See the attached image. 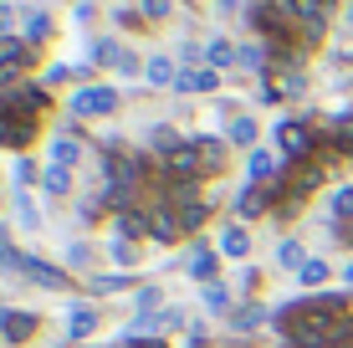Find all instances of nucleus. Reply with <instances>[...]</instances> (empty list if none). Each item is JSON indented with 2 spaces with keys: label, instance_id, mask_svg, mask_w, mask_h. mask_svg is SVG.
I'll list each match as a JSON object with an SVG mask.
<instances>
[{
  "label": "nucleus",
  "instance_id": "f257e3e1",
  "mask_svg": "<svg viewBox=\"0 0 353 348\" xmlns=\"http://www.w3.org/2000/svg\"><path fill=\"white\" fill-rule=\"evenodd\" d=\"M0 267L31 277L36 287H52V292H67V287H72V277H67L62 267H52V261H41V256H26V251H10V246L0 251Z\"/></svg>",
  "mask_w": 353,
  "mask_h": 348
},
{
  "label": "nucleus",
  "instance_id": "f03ea898",
  "mask_svg": "<svg viewBox=\"0 0 353 348\" xmlns=\"http://www.w3.org/2000/svg\"><path fill=\"white\" fill-rule=\"evenodd\" d=\"M276 143H282V159L307 164V154L318 149V128L297 123V118H282V123H276Z\"/></svg>",
  "mask_w": 353,
  "mask_h": 348
},
{
  "label": "nucleus",
  "instance_id": "7ed1b4c3",
  "mask_svg": "<svg viewBox=\"0 0 353 348\" xmlns=\"http://www.w3.org/2000/svg\"><path fill=\"white\" fill-rule=\"evenodd\" d=\"M113 108H118V88L92 82V88H77V92H72V118H108Z\"/></svg>",
  "mask_w": 353,
  "mask_h": 348
},
{
  "label": "nucleus",
  "instance_id": "20e7f679",
  "mask_svg": "<svg viewBox=\"0 0 353 348\" xmlns=\"http://www.w3.org/2000/svg\"><path fill=\"white\" fill-rule=\"evenodd\" d=\"M31 139H36V118L10 108V103H0V149H26Z\"/></svg>",
  "mask_w": 353,
  "mask_h": 348
},
{
  "label": "nucleus",
  "instance_id": "39448f33",
  "mask_svg": "<svg viewBox=\"0 0 353 348\" xmlns=\"http://www.w3.org/2000/svg\"><path fill=\"white\" fill-rule=\"evenodd\" d=\"M185 236V215H179L174 200H159V205H149V241H179Z\"/></svg>",
  "mask_w": 353,
  "mask_h": 348
},
{
  "label": "nucleus",
  "instance_id": "423d86ee",
  "mask_svg": "<svg viewBox=\"0 0 353 348\" xmlns=\"http://www.w3.org/2000/svg\"><path fill=\"white\" fill-rule=\"evenodd\" d=\"M143 179H149V164H143V154H113V159H108V185L139 190Z\"/></svg>",
  "mask_w": 353,
  "mask_h": 348
},
{
  "label": "nucleus",
  "instance_id": "0eeeda50",
  "mask_svg": "<svg viewBox=\"0 0 353 348\" xmlns=\"http://www.w3.org/2000/svg\"><path fill=\"white\" fill-rule=\"evenodd\" d=\"M36 328H41L36 313H26V307H0V338L6 343H26V338H36Z\"/></svg>",
  "mask_w": 353,
  "mask_h": 348
},
{
  "label": "nucleus",
  "instance_id": "6e6552de",
  "mask_svg": "<svg viewBox=\"0 0 353 348\" xmlns=\"http://www.w3.org/2000/svg\"><path fill=\"white\" fill-rule=\"evenodd\" d=\"M282 154H272V149H251V164H246V185H266L272 190L276 179H282Z\"/></svg>",
  "mask_w": 353,
  "mask_h": 348
},
{
  "label": "nucleus",
  "instance_id": "1a4fd4ad",
  "mask_svg": "<svg viewBox=\"0 0 353 348\" xmlns=\"http://www.w3.org/2000/svg\"><path fill=\"white\" fill-rule=\"evenodd\" d=\"M236 215H241V221H261V215H272V190H266V185H246L236 195Z\"/></svg>",
  "mask_w": 353,
  "mask_h": 348
},
{
  "label": "nucleus",
  "instance_id": "9d476101",
  "mask_svg": "<svg viewBox=\"0 0 353 348\" xmlns=\"http://www.w3.org/2000/svg\"><path fill=\"white\" fill-rule=\"evenodd\" d=\"M194 154H200V174L205 179H215V174L225 170V139H210V134L194 139Z\"/></svg>",
  "mask_w": 353,
  "mask_h": 348
},
{
  "label": "nucleus",
  "instance_id": "9b49d317",
  "mask_svg": "<svg viewBox=\"0 0 353 348\" xmlns=\"http://www.w3.org/2000/svg\"><path fill=\"white\" fill-rule=\"evenodd\" d=\"M221 256H230V261H241V256H251V231L241 221H230L225 231H221Z\"/></svg>",
  "mask_w": 353,
  "mask_h": 348
},
{
  "label": "nucleus",
  "instance_id": "f8f14e48",
  "mask_svg": "<svg viewBox=\"0 0 353 348\" xmlns=\"http://www.w3.org/2000/svg\"><path fill=\"white\" fill-rule=\"evenodd\" d=\"M215 88H221V72H210V67H194V72H185V67H179L174 92H215Z\"/></svg>",
  "mask_w": 353,
  "mask_h": 348
},
{
  "label": "nucleus",
  "instance_id": "ddd939ff",
  "mask_svg": "<svg viewBox=\"0 0 353 348\" xmlns=\"http://www.w3.org/2000/svg\"><path fill=\"white\" fill-rule=\"evenodd\" d=\"M190 277L194 282H215V267H221V246H190Z\"/></svg>",
  "mask_w": 353,
  "mask_h": 348
},
{
  "label": "nucleus",
  "instance_id": "4468645a",
  "mask_svg": "<svg viewBox=\"0 0 353 348\" xmlns=\"http://www.w3.org/2000/svg\"><path fill=\"white\" fill-rule=\"evenodd\" d=\"M31 62H36V46H26V52H16V57H6V62H0V92H10V82L26 77Z\"/></svg>",
  "mask_w": 353,
  "mask_h": 348
},
{
  "label": "nucleus",
  "instance_id": "2eb2a0df",
  "mask_svg": "<svg viewBox=\"0 0 353 348\" xmlns=\"http://www.w3.org/2000/svg\"><path fill=\"white\" fill-rule=\"evenodd\" d=\"M143 82H149V88H174L179 67L169 62V57H149V62H143Z\"/></svg>",
  "mask_w": 353,
  "mask_h": 348
},
{
  "label": "nucleus",
  "instance_id": "dca6fc26",
  "mask_svg": "<svg viewBox=\"0 0 353 348\" xmlns=\"http://www.w3.org/2000/svg\"><path fill=\"white\" fill-rule=\"evenodd\" d=\"M92 333H97V307H88V303H77V307H72V318H67V338H92Z\"/></svg>",
  "mask_w": 353,
  "mask_h": 348
},
{
  "label": "nucleus",
  "instance_id": "f3484780",
  "mask_svg": "<svg viewBox=\"0 0 353 348\" xmlns=\"http://www.w3.org/2000/svg\"><path fill=\"white\" fill-rule=\"evenodd\" d=\"M236 62H241V52L225 41V36H215V41L205 46V67H210V72H225V67H236Z\"/></svg>",
  "mask_w": 353,
  "mask_h": 348
},
{
  "label": "nucleus",
  "instance_id": "a211bd4d",
  "mask_svg": "<svg viewBox=\"0 0 353 348\" xmlns=\"http://www.w3.org/2000/svg\"><path fill=\"white\" fill-rule=\"evenodd\" d=\"M77 159H82V139H77V134H57V139H52V164L72 170Z\"/></svg>",
  "mask_w": 353,
  "mask_h": 348
},
{
  "label": "nucleus",
  "instance_id": "6ab92c4d",
  "mask_svg": "<svg viewBox=\"0 0 353 348\" xmlns=\"http://www.w3.org/2000/svg\"><path fill=\"white\" fill-rule=\"evenodd\" d=\"M113 236H123V241H143V236H149V210H128V215H118Z\"/></svg>",
  "mask_w": 353,
  "mask_h": 348
},
{
  "label": "nucleus",
  "instance_id": "aec40b11",
  "mask_svg": "<svg viewBox=\"0 0 353 348\" xmlns=\"http://www.w3.org/2000/svg\"><path fill=\"white\" fill-rule=\"evenodd\" d=\"M327 143H333V154H353V113H338L333 128H323Z\"/></svg>",
  "mask_w": 353,
  "mask_h": 348
},
{
  "label": "nucleus",
  "instance_id": "412c9836",
  "mask_svg": "<svg viewBox=\"0 0 353 348\" xmlns=\"http://www.w3.org/2000/svg\"><path fill=\"white\" fill-rule=\"evenodd\" d=\"M200 292H205V313H215V318H230V313H236V307H230V287H225V282H205Z\"/></svg>",
  "mask_w": 353,
  "mask_h": 348
},
{
  "label": "nucleus",
  "instance_id": "4be33fe9",
  "mask_svg": "<svg viewBox=\"0 0 353 348\" xmlns=\"http://www.w3.org/2000/svg\"><path fill=\"white\" fill-rule=\"evenodd\" d=\"M108 256H113V267H123V272H133L139 267V241H123V236H113V241H108Z\"/></svg>",
  "mask_w": 353,
  "mask_h": 348
},
{
  "label": "nucleus",
  "instance_id": "5701e85b",
  "mask_svg": "<svg viewBox=\"0 0 353 348\" xmlns=\"http://www.w3.org/2000/svg\"><path fill=\"white\" fill-rule=\"evenodd\" d=\"M261 323H266V307L261 303L236 307V313H230V333H251V328H261Z\"/></svg>",
  "mask_w": 353,
  "mask_h": 348
},
{
  "label": "nucleus",
  "instance_id": "b1692460",
  "mask_svg": "<svg viewBox=\"0 0 353 348\" xmlns=\"http://www.w3.org/2000/svg\"><path fill=\"white\" fill-rule=\"evenodd\" d=\"M327 210H333V221H338V225H353V185L333 190V200H327Z\"/></svg>",
  "mask_w": 353,
  "mask_h": 348
},
{
  "label": "nucleus",
  "instance_id": "393cba45",
  "mask_svg": "<svg viewBox=\"0 0 353 348\" xmlns=\"http://www.w3.org/2000/svg\"><path fill=\"white\" fill-rule=\"evenodd\" d=\"M41 190H46V195H67V190H72V174L62 170V164H46V170H41Z\"/></svg>",
  "mask_w": 353,
  "mask_h": 348
},
{
  "label": "nucleus",
  "instance_id": "a878e982",
  "mask_svg": "<svg viewBox=\"0 0 353 348\" xmlns=\"http://www.w3.org/2000/svg\"><path fill=\"white\" fill-rule=\"evenodd\" d=\"M92 62H97V67H113V72H118V62H123V46H118L113 36H103V41L92 46Z\"/></svg>",
  "mask_w": 353,
  "mask_h": 348
},
{
  "label": "nucleus",
  "instance_id": "bb28decb",
  "mask_svg": "<svg viewBox=\"0 0 353 348\" xmlns=\"http://www.w3.org/2000/svg\"><path fill=\"white\" fill-rule=\"evenodd\" d=\"M149 143H154V149H159L164 159H169V154H174V149H185L190 139H179V134H174V128H169V123H159V128H154V139H149Z\"/></svg>",
  "mask_w": 353,
  "mask_h": 348
},
{
  "label": "nucleus",
  "instance_id": "cd10ccee",
  "mask_svg": "<svg viewBox=\"0 0 353 348\" xmlns=\"http://www.w3.org/2000/svg\"><path fill=\"white\" fill-rule=\"evenodd\" d=\"M327 277H333V272H327V261H318V256H312V261H307V267H302V272H297V282H302V287H323Z\"/></svg>",
  "mask_w": 353,
  "mask_h": 348
},
{
  "label": "nucleus",
  "instance_id": "c85d7f7f",
  "mask_svg": "<svg viewBox=\"0 0 353 348\" xmlns=\"http://www.w3.org/2000/svg\"><path fill=\"white\" fill-rule=\"evenodd\" d=\"M139 10H143V21H169L174 16V0H139Z\"/></svg>",
  "mask_w": 353,
  "mask_h": 348
},
{
  "label": "nucleus",
  "instance_id": "c756f323",
  "mask_svg": "<svg viewBox=\"0 0 353 348\" xmlns=\"http://www.w3.org/2000/svg\"><path fill=\"white\" fill-rule=\"evenodd\" d=\"M118 287H128V272H113V277H103V272H97V277H92V292H97V297L118 292Z\"/></svg>",
  "mask_w": 353,
  "mask_h": 348
},
{
  "label": "nucleus",
  "instance_id": "7c9ffc66",
  "mask_svg": "<svg viewBox=\"0 0 353 348\" xmlns=\"http://www.w3.org/2000/svg\"><path fill=\"white\" fill-rule=\"evenodd\" d=\"M230 143H256V118H236L230 123Z\"/></svg>",
  "mask_w": 353,
  "mask_h": 348
},
{
  "label": "nucleus",
  "instance_id": "2f4dec72",
  "mask_svg": "<svg viewBox=\"0 0 353 348\" xmlns=\"http://www.w3.org/2000/svg\"><path fill=\"white\" fill-rule=\"evenodd\" d=\"M276 261H282V267H292V272L307 267V256H302V246H297V241H287L282 251H276Z\"/></svg>",
  "mask_w": 353,
  "mask_h": 348
},
{
  "label": "nucleus",
  "instance_id": "473e14b6",
  "mask_svg": "<svg viewBox=\"0 0 353 348\" xmlns=\"http://www.w3.org/2000/svg\"><path fill=\"white\" fill-rule=\"evenodd\" d=\"M46 36H52V21H46V16H41V10H36V16L26 21V41L36 46V41H46Z\"/></svg>",
  "mask_w": 353,
  "mask_h": 348
},
{
  "label": "nucleus",
  "instance_id": "72a5a7b5",
  "mask_svg": "<svg viewBox=\"0 0 353 348\" xmlns=\"http://www.w3.org/2000/svg\"><path fill=\"white\" fill-rule=\"evenodd\" d=\"M36 179H41V164H31L26 154H21L16 159V185H36Z\"/></svg>",
  "mask_w": 353,
  "mask_h": 348
},
{
  "label": "nucleus",
  "instance_id": "f704fd0d",
  "mask_svg": "<svg viewBox=\"0 0 353 348\" xmlns=\"http://www.w3.org/2000/svg\"><path fill=\"white\" fill-rule=\"evenodd\" d=\"M241 62L251 72H266V46H241Z\"/></svg>",
  "mask_w": 353,
  "mask_h": 348
},
{
  "label": "nucleus",
  "instance_id": "c9c22d12",
  "mask_svg": "<svg viewBox=\"0 0 353 348\" xmlns=\"http://www.w3.org/2000/svg\"><path fill=\"white\" fill-rule=\"evenodd\" d=\"M92 256H97V251H92L88 241H77V246L67 251V261H72V267H92Z\"/></svg>",
  "mask_w": 353,
  "mask_h": 348
},
{
  "label": "nucleus",
  "instance_id": "e433bc0d",
  "mask_svg": "<svg viewBox=\"0 0 353 348\" xmlns=\"http://www.w3.org/2000/svg\"><path fill=\"white\" fill-rule=\"evenodd\" d=\"M26 36H0V62H6V57H16V52H26Z\"/></svg>",
  "mask_w": 353,
  "mask_h": 348
},
{
  "label": "nucleus",
  "instance_id": "4c0bfd02",
  "mask_svg": "<svg viewBox=\"0 0 353 348\" xmlns=\"http://www.w3.org/2000/svg\"><path fill=\"white\" fill-rule=\"evenodd\" d=\"M282 92H287V88H272V82L261 77V92H256V103H266V108H272V103H282Z\"/></svg>",
  "mask_w": 353,
  "mask_h": 348
},
{
  "label": "nucleus",
  "instance_id": "58836bf2",
  "mask_svg": "<svg viewBox=\"0 0 353 348\" xmlns=\"http://www.w3.org/2000/svg\"><path fill=\"white\" fill-rule=\"evenodd\" d=\"M118 26H143V10H128V6H118Z\"/></svg>",
  "mask_w": 353,
  "mask_h": 348
},
{
  "label": "nucleus",
  "instance_id": "ea45409f",
  "mask_svg": "<svg viewBox=\"0 0 353 348\" xmlns=\"http://www.w3.org/2000/svg\"><path fill=\"white\" fill-rule=\"evenodd\" d=\"M118 72H123V77H139V72H143V62H139L133 52H123V62H118Z\"/></svg>",
  "mask_w": 353,
  "mask_h": 348
},
{
  "label": "nucleus",
  "instance_id": "a19ab883",
  "mask_svg": "<svg viewBox=\"0 0 353 348\" xmlns=\"http://www.w3.org/2000/svg\"><path fill=\"white\" fill-rule=\"evenodd\" d=\"M139 307H143V313H154V307H159V287H143V292H139Z\"/></svg>",
  "mask_w": 353,
  "mask_h": 348
},
{
  "label": "nucleus",
  "instance_id": "79ce46f5",
  "mask_svg": "<svg viewBox=\"0 0 353 348\" xmlns=\"http://www.w3.org/2000/svg\"><path fill=\"white\" fill-rule=\"evenodd\" d=\"M10 26H16V6H0V36H10Z\"/></svg>",
  "mask_w": 353,
  "mask_h": 348
},
{
  "label": "nucleus",
  "instance_id": "37998d69",
  "mask_svg": "<svg viewBox=\"0 0 353 348\" xmlns=\"http://www.w3.org/2000/svg\"><path fill=\"white\" fill-rule=\"evenodd\" d=\"M21 225H26V231H36V225H41V215H36L26 200H21Z\"/></svg>",
  "mask_w": 353,
  "mask_h": 348
},
{
  "label": "nucleus",
  "instance_id": "c03bdc74",
  "mask_svg": "<svg viewBox=\"0 0 353 348\" xmlns=\"http://www.w3.org/2000/svg\"><path fill=\"white\" fill-rule=\"evenodd\" d=\"M338 236H343V246L353 251V225H338Z\"/></svg>",
  "mask_w": 353,
  "mask_h": 348
},
{
  "label": "nucleus",
  "instance_id": "a18cd8bd",
  "mask_svg": "<svg viewBox=\"0 0 353 348\" xmlns=\"http://www.w3.org/2000/svg\"><path fill=\"white\" fill-rule=\"evenodd\" d=\"M348 287H353V267H343V292H348Z\"/></svg>",
  "mask_w": 353,
  "mask_h": 348
},
{
  "label": "nucleus",
  "instance_id": "49530a36",
  "mask_svg": "<svg viewBox=\"0 0 353 348\" xmlns=\"http://www.w3.org/2000/svg\"><path fill=\"white\" fill-rule=\"evenodd\" d=\"M0 251H6V225H0Z\"/></svg>",
  "mask_w": 353,
  "mask_h": 348
},
{
  "label": "nucleus",
  "instance_id": "de8ad7c7",
  "mask_svg": "<svg viewBox=\"0 0 353 348\" xmlns=\"http://www.w3.org/2000/svg\"><path fill=\"white\" fill-rule=\"evenodd\" d=\"M348 26H353V6H348Z\"/></svg>",
  "mask_w": 353,
  "mask_h": 348
}]
</instances>
